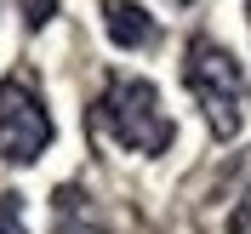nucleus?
<instances>
[{"label":"nucleus","instance_id":"1","mask_svg":"<svg viewBox=\"0 0 251 234\" xmlns=\"http://www.w3.org/2000/svg\"><path fill=\"white\" fill-rule=\"evenodd\" d=\"M183 80L194 103L205 109V126L217 137H234L246 126V75H240L234 52H223L217 40H188V57H183Z\"/></svg>","mask_w":251,"mask_h":234},{"label":"nucleus","instance_id":"8","mask_svg":"<svg viewBox=\"0 0 251 234\" xmlns=\"http://www.w3.org/2000/svg\"><path fill=\"white\" fill-rule=\"evenodd\" d=\"M228 234H251V200L234 206V217H228Z\"/></svg>","mask_w":251,"mask_h":234},{"label":"nucleus","instance_id":"2","mask_svg":"<svg viewBox=\"0 0 251 234\" xmlns=\"http://www.w3.org/2000/svg\"><path fill=\"white\" fill-rule=\"evenodd\" d=\"M97 126L120 149H131V155H160L172 143V114L160 109V92L149 80H137V75L109 80V92L97 103Z\"/></svg>","mask_w":251,"mask_h":234},{"label":"nucleus","instance_id":"6","mask_svg":"<svg viewBox=\"0 0 251 234\" xmlns=\"http://www.w3.org/2000/svg\"><path fill=\"white\" fill-rule=\"evenodd\" d=\"M0 234H29V223H23V200H17V194H0Z\"/></svg>","mask_w":251,"mask_h":234},{"label":"nucleus","instance_id":"7","mask_svg":"<svg viewBox=\"0 0 251 234\" xmlns=\"http://www.w3.org/2000/svg\"><path fill=\"white\" fill-rule=\"evenodd\" d=\"M23 12H29V29H40V23L57 12V0H23Z\"/></svg>","mask_w":251,"mask_h":234},{"label":"nucleus","instance_id":"4","mask_svg":"<svg viewBox=\"0 0 251 234\" xmlns=\"http://www.w3.org/2000/svg\"><path fill=\"white\" fill-rule=\"evenodd\" d=\"M103 29H109V40L126 46V52L154 46V40H160V23L143 12L137 0H103Z\"/></svg>","mask_w":251,"mask_h":234},{"label":"nucleus","instance_id":"3","mask_svg":"<svg viewBox=\"0 0 251 234\" xmlns=\"http://www.w3.org/2000/svg\"><path fill=\"white\" fill-rule=\"evenodd\" d=\"M46 143H51L46 103L34 97V86L23 75H6V80H0V160L29 166V160L46 155Z\"/></svg>","mask_w":251,"mask_h":234},{"label":"nucleus","instance_id":"5","mask_svg":"<svg viewBox=\"0 0 251 234\" xmlns=\"http://www.w3.org/2000/svg\"><path fill=\"white\" fill-rule=\"evenodd\" d=\"M51 234H109V223L97 217V206L80 188H57V200H51Z\"/></svg>","mask_w":251,"mask_h":234}]
</instances>
